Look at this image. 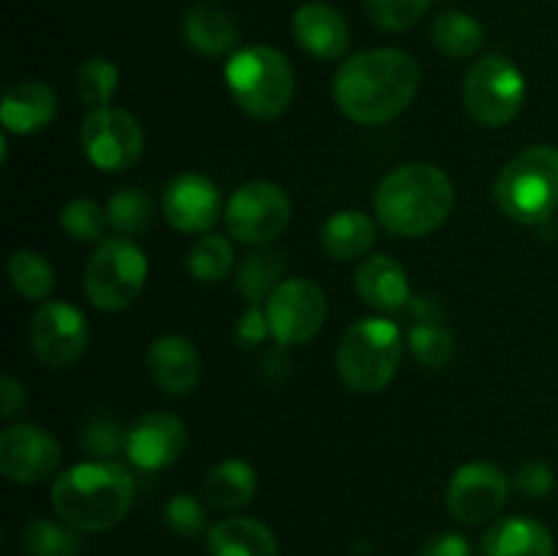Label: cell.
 Returning <instances> with one entry per match:
<instances>
[{"label": "cell", "instance_id": "1", "mask_svg": "<svg viewBox=\"0 0 558 556\" xmlns=\"http://www.w3.org/2000/svg\"><path fill=\"white\" fill-rule=\"evenodd\" d=\"M420 90V65L403 49H368L338 69L332 96L360 125H381L407 112Z\"/></svg>", "mask_w": 558, "mask_h": 556}, {"label": "cell", "instance_id": "2", "mask_svg": "<svg viewBox=\"0 0 558 556\" xmlns=\"http://www.w3.org/2000/svg\"><path fill=\"white\" fill-rule=\"evenodd\" d=\"M134 505V478L112 458L76 463L52 485V507L58 518L82 532H104L129 516Z\"/></svg>", "mask_w": 558, "mask_h": 556}, {"label": "cell", "instance_id": "3", "mask_svg": "<svg viewBox=\"0 0 558 556\" xmlns=\"http://www.w3.org/2000/svg\"><path fill=\"white\" fill-rule=\"evenodd\" d=\"M456 189L445 169L434 164H407L387 174L374 196L381 227L401 238H425L450 218Z\"/></svg>", "mask_w": 558, "mask_h": 556}, {"label": "cell", "instance_id": "4", "mask_svg": "<svg viewBox=\"0 0 558 556\" xmlns=\"http://www.w3.org/2000/svg\"><path fill=\"white\" fill-rule=\"evenodd\" d=\"M223 76L238 107L262 123L281 118L292 104L294 71L287 55L278 52L276 47L256 44V47L238 49L229 58Z\"/></svg>", "mask_w": 558, "mask_h": 556}, {"label": "cell", "instance_id": "5", "mask_svg": "<svg viewBox=\"0 0 558 556\" xmlns=\"http://www.w3.org/2000/svg\"><path fill=\"white\" fill-rule=\"evenodd\" d=\"M496 205L518 223H545L558 207V147L532 145L496 178Z\"/></svg>", "mask_w": 558, "mask_h": 556}, {"label": "cell", "instance_id": "6", "mask_svg": "<svg viewBox=\"0 0 558 556\" xmlns=\"http://www.w3.org/2000/svg\"><path fill=\"white\" fill-rule=\"evenodd\" d=\"M403 358V338L390 319H360L343 333L336 352L343 385L363 396L381 392L398 374Z\"/></svg>", "mask_w": 558, "mask_h": 556}, {"label": "cell", "instance_id": "7", "mask_svg": "<svg viewBox=\"0 0 558 556\" xmlns=\"http://www.w3.org/2000/svg\"><path fill=\"white\" fill-rule=\"evenodd\" d=\"M147 281V259L125 234L104 238L85 267V294L98 311H123L140 298Z\"/></svg>", "mask_w": 558, "mask_h": 556}, {"label": "cell", "instance_id": "8", "mask_svg": "<svg viewBox=\"0 0 558 556\" xmlns=\"http://www.w3.org/2000/svg\"><path fill=\"white\" fill-rule=\"evenodd\" d=\"M526 101V80L510 58L488 55L469 69L463 104L477 123L499 129L512 123Z\"/></svg>", "mask_w": 558, "mask_h": 556}, {"label": "cell", "instance_id": "9", "mask_svg": "<svg viewBox=\"0 0 558 556\" xmlns=\"http://www.w3.org/2000/svg\"><path fill=\"white\" fill-rule=\"evenodd\" d=\"M292 218V202L287 191L267 180H251L240 185L227 205V229L234 240L248 245L272 243Z\"/></svg>", "mask_w": 558, "mask_h": 556}, {"label": "cell", "instance_id": "10", "mask_svg": "<svg viewBox=\"0 0 558 556\" xmlns=\"http://www.w3.org/2000/svg\"><path fill=\"white\" fill-rule=\"evenodd\" d=\"M80 140L87 161L101 172H123L134 167L145 150V131L140 120L114 107L93 109L82 120Z\"/></svg>", "mask_w": 558, "mask_h": 556}, {"label": "cell", "instance_id": "11", "mask_svg": "<svg viewBox=\"0 0 558 556\" xmlns=\"http://www.w3.org/2000/svg\"><path fill=\"white\" fill-rule=\"evenodd\" d=\"M270 336L281 347L311 341L327 319V298L319 283L308 278H289L265 303Z\"/></svg>", "mask_w": 558, "mask_h": 556}, {"label": "cell", "instance_id": "12", "mask_svg": "<svg viewBox=\"0 0 558 556\" xmlns=\"http://www.w3.org/2000/svg\"><path fill=\"white\" fill-rule=\"evenodd\" d=\"M90 341V327L76 305L49 300L33 314L31 347L47 368H71L82 360Z\"/></svg>", "mask_w": 558, "mask_h": 556}, {"label": "cell", "instance_id": "13", "mask_svg": "<svg viewBox=\"0 0 558 556\" xmlns=\"http://www.w3.org/2000/svg\"><path fill=\"white\" fill-rule=\"evenodd\" d=\"M510 480L499 467L488 461H474L456 469L447 485V510L456 521L488 523L505 510L510 496Z\"/></svg>", "mask_w": 558, "mask_h": 556}, {"label": "cell", "instance_id": "14", "mask_svg": "<svg viewBox=\"0 0 558 556\" xmlns=\"http://www.w3.org/2000/svg\"><path fill=\"white\" fill-rule=\"evenodd\" d=\"M60 463V445L49 431L16 423L0 434V474L9 483L36 485L52 478Z\"/></svg>", "mask_w": 558, "mask_h": 556}, {"label": "cell", "instance_id": "15", "mask_svg": "<svg viewBox=\"0 0 558 556\" xmlns=\"http://www.w3.org/2000/svg\"><path fill=\"white\" fill-rule=\"evenodd\" d=\"M189 431L178 414L150 412L125 428V456L142 472H161L183 456Z\"/></svg>", "mask_w": 558, "mask_h": 556}, {"label": "cell", "instance_id": "16", "mask_svg": "<svg viewBox=\"0 0 558 556\" xmlns=\"http://www.w3.org/2000/svg\"><path fill=\"white\" fill-rule=\"evenodd\" d=\"M163 216L178 232H210L221 218V194L216 183L199 172H183L163 189Z\"/></svg>", "mask_w": 558, "mask_h": 556}, {"label": "cell", "instance_id": "17", "mask_svg": "<svg viewBox=\"0 0 558 556\" xmlns=\"http://www.w3.org/2000/svg\"><path fill=\"white\" fill-rule=\"evenodd\" d=\"M147 374L167 396H189L199 385V352L185 336L169 333V336L156 338L147 349Z\"/></svg>", "mask_w": 558, "mask_h": 556}, {"label": "cell", "instance_id": "18", "mask_svg": "<svg viewBox=\"0 0 558 556\" xmlns=\"http://www.w3.org/2000/svg\"><path fill=\"white\" fill-rule=\"evenodd\" d=\"M294 38L316 60H338L349 49V27L332 5L305 3L294 11Z\"/></svg>", "mask_w": 558, "mask_h": 556}, {"label": "cell", "instance_id": "19", "mask_svg": "<svg viewBox=\"0 0 558 556\" xmlns=\"http://www.w3.org/2000/svg\"><path fill=\"white\" fill-rule=\"evenodd\" d=\"M354 287H357L363 303L379 311H398L412 300L407 270L385 254L360 262L357 273H354Z\"/></svg>", "mask_w": 558, "mask_h": 556}, {"label": "cell", "instance_id": "20", "mask_svg": "<svg viewBox=\"0 0 558 556\" xmlns=\"http://www.w3.org/2000/svg\"><path fill=\"white\" fill-rule=\"evenodd\" d=\"M58 114V96L44 82H16L5 90L0 118L11 134H36Z\"/></svg>", "mask_w": 558, "mask_h": 556}, {"label": "cell", "instance_id": "21", "mask_svg": "<svg viewBox=\"0 0 558 556\" xmlns=\"http://www.w3.org/2000/svg\"><path fill=\"white\" fill-rule=\"evenodd\" d=\"M183 33L189 47L205 58H221L240 44V22L223 5L216 3L191 5L183 22Z\"/></svg>", "mask_w": 558, "mask_h": 556}, {"label": "cell", "instance_id": "22", "mask_svg": "<svg viewBox=\"0 0 558 556\" xmlns=\"http://www.w3.org/2000/svg\"><path fill=\"white\" fill-rule=\"evenodd\" d=\"M483 556H556V543L545 523L512 516L485 532Z\"/></svg>", "mask_w": 558, "mask_h": 556}, {"label": "cell", "instance_id": "23", "mask_svg": "<svg viewBox=\"0 0 558 556\" xmlns=\"http://www.w3.org/2000/svg\"><path fill=\"white\" fill-rule=\"evenodd\" d=\"M210 556H281L278 537L254 518H227L207 532Z\"/></svg>", "mask_w": 558, "mask_h": 556}, {"label": "cell", "instance_id": "24", "mask_svg": "<svg viewBox=\"0 0 558 556\" xmlns=\"http://www.w3.org/2000/svg\"><path fill=\"white\" fill-rule=\"evenodd\" d=\"M376 243V223L363 210H341L322 227V245L338 262H354Z\"/></svg>", "mask_w": 558, "mask_h": 556}, {"label": "cell", "instance_id": "25", "mask_svg": "<svg viewBox=\"0 0 558 556\" xmlns=\"http://www.w3.org/2000/svg\"><path fill=\"white\" fill-rule=\"evenodd\" d=\"M256 485H259V480H256L251 463L240 461V458H227L207 472L205 496L218 510L234 512L251 505V499L256 496Z\"/></svg>", "mask_w": 558, "mask_h": 556}, {"label": "cell", "instance_id": "26", "mask_svg": "<svg viewBox=\"0 0 558 556\" xmlns=\"http://www.w3.org/2000/svg\"><path fill=\"white\" fill-rule=\"evenodd\" d=\"M430 41L447 58H472L485 41V31L466 11H441L430 25Z\"/></svg>", "mask_w": 558, "mask_h": 556}, {"label": "cell", "instance_id": "27", "mask_svg": "<svg viewBox=\"0 0 558 556\" xmlns=\"http://www.w3.org/2000/svg\"><path fill=\"white\" fill-rule=\"evenodd\" d=\"M283 267H287V259H283L281 251L276 249H262L254 251V254L245 256L240 262V270H238V289L251 305L262 303L281 287V276H283Z\"/></svg>", "mask_w": 558, "mask_h": 556}, {"label": "cell", "instance_id": "28", "mask_svg": "<svg viewBox=\"0 0 558 556\" xmlns=\"http://www.w3.org/2000/svg\"><path fill=\"white\" fill-rule=\"evenodd\" d=\"M20 548L25 556H80L82 540L71 523L33 518L22 529Z\"/></svg>", "mask_w": 558, "mask_h": 556}, {"label": "cell", "instance_id": "29", "mask_svg": "<svg viewBox=\"0 0 558 556\" xmlns=\"http://www.w3.org/2000/svg\"><path fill=\"white\" fill-rule=\"evenodd\" d=\"M9 278L16 294H22L25 300H36V303L47 300L54 289L52 265L47 256L31 249H22L11 256Z\"/></svg>", "mask_w": 558, "mask_h": 556}, {"label": "cell", "instance_id": "30", "mask_svg": "<svg viewBox=\"0 0 558 556\" xmlns=\"http://www.w3.org/2000/svg\"><path fill=\"white\" fill-rule=\"evenodd\" d=\"M234 249L223 234H202L189 254V273L202 283H218L232 273Z\"/></svg>", "mask_w": 558, "mask_h": 556}, {"label": "cell", "instance_id": "31", "mask_svg": "<svg viewBox=\"0 0 558 556\" xmlns=\"http://www.w3.org/2000/svg\"><path fill=\"white\" fill-rule=\"evenodd\" d=\"M60 229L69 234L76 243H101L104 232L109 227L107 207L98 202L87 200V196H76L60 207Z\"/></svg>", "mask_w": 558, "mask_h": 556}, {"label": "cell", "instance_id": "32", "mask_svg": "<svg viewBox=\"0 0 558 556\" xmlns=\"http://www.w3.org/2000/svg\"><path fill=\"white\" fill-rule=\"evenodd\" d=\"M109 227L120 234H142L153 221V200L145 189H120L107 202Z\"/></svg>", "mask_w": 558, "mask_h": 556}, {"label": "cell", "instance_id": "33", "mask_svg": "<svg viewBox=\"0 0 558 556\" xmlns=\"http://www.w3.org/2000/svg\"><path fill=\"white\" fill-rule=\"evenodd\" d=\"M118 65L107 58H87L82 60V65L76 69L74 85L76 93L85 104H90L93 109L109 107V101L118 93Z\"/></svg>", "mask_w": 558, "mask_h": 556}, {"label": "cell", "instance_id": "34", "mask_svg": "<svg viewBox=\"0 0 558 556\" xmlns=\"http://www.w3.org/2000/svg\"><path fill=\"white\" fill-rule=\"evenodd\" d=\"M409 349L425 368H441L456 354V338L439 322H417L409 330Z\"/></svg>", "mask_w": 558, "mask_h": 556}, {"label": "cell", "instance_id": "35", "mask_svg": "<svg viewBox=\"0 0 558 556\" xmlns=\"http://www.w3.org/2000/svg\"><path fill=\"white\" fill-rule=\"evenodd\" d=\"M434 0H365L371 22L381 31H407L412 27Z\"/></svg>", "mask_w": 558, "mask_h": 556}, {"label": "cell", "instance_id": "36", "mask_svg": "<svg viewBox=\"0 0 558 556\" xmlns=\"http://www.w3.org/2000/svg\"><path fill=\"white\" fill-rule=\"evenodd\" d=\"M80 445L96 458H112L114 452L125 450V431L109 414H93L80 431Z\"/></svg>", "mask_w": 558, "mask_h": 556}, {"label": "cell", "instance_id": "37", "mask_svg": "<svg viewBox=\"0 0 558 556\" xmlns=\"http://www.w3.org/2000/svg\"><path fill=\"white\" fill-rule=\"evenodd\" d=\"M163 521L178 537H199L207 529V512L191 494H178L163 507Z\"/></svg>", "mask_w": 558, "mask_h": 556}, {"label": "cell", "instance_id": "38", "mask_svg": "<svg viewBox=\"0 0 558 556\" xmlns=\"http://www.w3.org/2000/svg\"><path fill=\"white\" fill-rule=\"evenodd\" d=\"M554 469L543 461H526L512 474V488L526 496V499H543V496H548L554 491Z\"/></svg>", "mask_w": 558, "mask_h": 556}, {"label": "cell", "instance_id": "39", "mask_svg": "<svg viewBox=\"0 0 558 556\" xmlns=\"http://www.w3.org/2000/svg\"><path fill=\"white\" fill-rule=\"evenodd\" d=\"M267 333H270V325H267L265 311H262L259 305H248V311H245L238 322V341L243 343L245 349H251L256 347V343L265 341Z\"/></svg>", "mask_w": 558, "mask_h": 556}, {"label": "cell", "instance_id": "40", "mask_svg": "<svg viewBox=\"0 0 558 556\" xmlns=\"http://www.w3.org/2000/svg\"><path fill=\"white\" fill-rule=\"evenodd\" d=\"M420 556H474V548L463 534L445 532L430 537L428 543L423 545V554Z\"/></svg>", "mask_w": 558, "mask_h": 556}, {"label": "cell", "instance_id": "41", "mask_svg": "<svg viewBox=\"0 0 558 556\" xmlns=\"http://www.w3.org/2000/svg\"><path fill=\"white\" fill-rule=\"evenodd\" d=\"M25 385H22L20 379H14V376H3V379H0V414H3L5 420L16 418V414L25 412Z\"/></svg>", "mask_w": 558, "mask_h": 556}]
</instances>
